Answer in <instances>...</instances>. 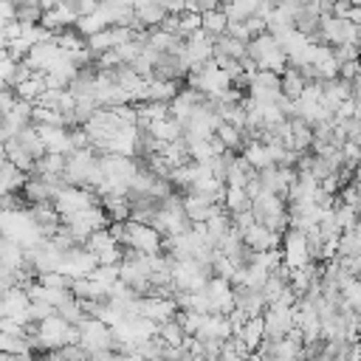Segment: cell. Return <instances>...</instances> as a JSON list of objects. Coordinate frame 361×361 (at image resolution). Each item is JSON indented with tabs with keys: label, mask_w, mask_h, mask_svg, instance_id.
<instances>
[{
	"label": "cell",
	"mask_w": 361,
	"mask_h": 361,
	"mask_svg": "<svg viewBox=\"0 0 361 361\" xmlns=\"http://www.w3.org/2000/svg\"><path fill=\"white\" fill-rule=\"evenodd\" d=\"M226 25H228V20H226L223 8H209V11L200 14V28H203L206 34H212V37L226 34Z\"/></svg>",
	"instance_id": "18"
},
{
	"label": "cell",
	"mask_w": 361,
	"mask_h": 361,
	"mask_svg": "<svg viewBox=\"0 0 361 361\" xmlns=\"http://www.w3.org/2000/svg\"><path fill=\"white\" fill-rule=\"evenodd\" d=\"M93 268H96V257L85 245H71L68 251H62V259H59L56 271H62L73 279V276H87Z\"/></svg>",
	"instance_id": "6"
},
{
	"label": "cell",
	"mask_w": 361,
	"mask_h": 361,
	"mask_svg": "<svg viewBox=\"0 0 361 361\" xmlns=\"http://www.w3.org/2000/svg\"><path fill=\"white\" fill-rule=\"evenodd\" d=\"M279 240H282V234H279V231H274V228H268V226H265V223H259V220H254V223L243 231V243H245L251 251L279 248Z\"/></svg>",
	"instance_id": "9"
},
{
	"label": "cell",
	"mask_w": 361,
	"mask_h": 361,
	"mask_svg": "<svg viewBox=\"0 0 361 361\" xmlns=\"http://www.w3.org/2000/svg\"><path fill=\"white\" fill-rule=\"evenodd\" d=\"M3 147H6V158H8L17 169H23L25 175L34 169V155L20 144V138H17V135H8V138L3 141Z\"/></svg>",
	"instance_id": "12"
},
{
	"label": "cell",
	"mask_w": 361,
	"mask_h": 361,
	"mask_svg": "<svg viewBox=\"0 0 361 361\" xmlns=\"http://www.w3.org/2000/svg\"><path fill=\"white\" fill-rule=\"evenodd\" d=\"M214 135H217V141H220L226 149H231V152H240V149H243V144H245L243 130H240V127H234V124H228V121H220V124L214 127Z\"/></svg>",
	"instance_id": "16"
},
{
	"label": "cell",
	"mask_w": 361,
	"mask_h": 361,
	"mask_svg": "<svg viewBox=\"0 0 361 361\" xmlns=\"http://www.w3.org/2000/svg\"><path fill=\"white\" fill-rule=\"evenodd\" d=\"M99 203L107 214V223L110 220H130V195H104Z\"/></svg>",
	"instance_id": "14"
},
{
	"label": "cell",
	"mask_w": 361,
	"mask_h": 361,
	"mask_svg": "<svg viewBox=\"0 0 361 361\" xmlns=\"http://www.w3.org/2000/svg\"><path fill=\"white\" fill-rule=\"evenodd\" d=\"M220 206L231 214V212H240V209H248L251 206V197L245 192V186H228L223 189V197H220Z\"/></svg>",
	"instance_id": "17"
},
{
	"label": "cell",
	"mask_w": 361,
	"mask_h": 361,
	"mask_svg": "<svg viewBox=\"0 0 361 361\" xmlns=\"http://www.w3.org/2000/svg\"><path fill=\"white\" fill-rule=\"evenodd\" d=\"M37 3H39V8L45 11V8H51V6H54V3H59V0H37Z\"/></svg>",
	"instance_id": "24"
},
{
	"label": "cell",
	"mask_w": 361,
	"mask_h": 361,
	"mask_svg": "<svg viewBox=\"0 0 361 361\" xmlns=\"http://www.w3.org/2000/svg\"><path fill=\"white\" fill-rule=\"evenodd\" d=\"M231 336H237L240 338V344L248 350V355H251V350L262 341V316H248Z\"/></svg>",
	"instance_id": "11"
},
{
	"label": "cell",
	"mask_w": 361,
	"mask_h": 361,
	"mask_svg": "<svg viewBox=\"0 0 361 361\" xmlns=\"http://www.w3.org/2000/svg\"><path fill=\"white\" fill-rule=\"evenodd\" d=\"M39 17H42V8H39V3H37V0H31V3H20V6H14V20H17V23H23V25H31V23H39Z\"/></svg>",
	"instance_id": "20"
},
{
	"label": "cell",
	"mask_w": 361,
	"mask_h": 361,
	"mask_svg": "<svg viewBox=\"0 0 361 361\" xmlns=\"http://www.w3.org/2000/svg\"><path fill=\"white\" fill-rule=\"evenodd\" d=\"M316 39L324 45H338V42H358V23L324 14L319 17V28H316Z\"/></svg>",
	"instance_id": "5"
},
{
	"label": "cell",
	"mask_w": 361,
	"mask_h": 361,
	"mask_svg": "<svg viewBox=\"0 0 361 361\" xmlns=\"http://www.w3.org/2000/svg\"><path fill=\"white\" fill-rule=\"evenodd\" d=\"M251 212L259 223H265L268 228L274 231H285L288 228V203L282 195L276 192H268V189H259L254 197H251Z\"/></svg>",
	"instance_id": "2"
},
{
	"label": "cell",
	"mask_w": 361,
	"mask_h": 361,
	"mask_svg": "<svg viewBox=\"0 0 361 361\" xmlns=\"http://www.w3.org/2000/svg\"><path fill=\"white\" fill-rule=\"evenodd\" d=\"M133 14H135L141 28H152V25H161V20L166 17V8L161 3H155V0H138L133 6Z\"/></svg>",
	"instance_id": "10"
},
{
	"label": "cell",
	"mask_w": 361,
	"mask_h": 361,
	"mask_svg": "<svg viewBox=\"0 0 361 361\" xmlns=\"http://www.w3.org/2000/svg\"><path fill=\"white\" fill-rule=\"evenodd\" d=\"M59 54H62V51H59V45H56V39L51 37V39H39V42H34V45L25 51L23 62H25L31 71H45Z\"/></svg>",
	"instance_id": "7"
},
{
	"label": "cell",
	"mask_w": 361,
	"mask_h": 361,
	"mask_svg": "<svg viewBox=\"0 0 361 361\" xmlns=\"http://www.w3.org/2000/svg\"><path fill=\"white\" fill-rule=\"evenodd\" d=\"M245 56H251L257 68H265V71H274V73H282L288 68V56H285L282 45L268 31H259L245 42Z\"/></svg>",
	"instance_id": "1"
},
{
	"label": "cell",
	"mask_w": 361,
	"mask_h": 361,
	"mask_svg": "<svg viewBox=\"0 0 361 361\" xmlns=\"http://www.w3.org/2000/svg\"><path fill=\"white\" fill-rule=\"evenodd\" d=\"M302 87H305V76H302V71L293 68V65H288V68L279 73V93H282L285 99H299Z\"/></svg>",
	"instance_id": "13"
},
{
	"label": "cell",
	"mask_w": 361,
	"mask_h": 361,
	"mask_svg": "<svg viewBox=\"0 0 361 361\" xmlns=\"http://www.w3.org/2000/svg\"><path fill=\"white\" fill-rule=\"evenodd\" d=\"M8 3H14V6H20V3H31V0H8Z\"/></svg>",
	"instance_id": "25"
},
{
	"label": "cell",
	"mask_w": 361,
	"mask_h": 361,
	"mask_svg": "<svg viewBox=\"0 0 361 361\" xmlns=\"http://www.w3.org/2000/svg\"><path fill=\"white\" fill-rule=\"evenodd\" d=\"M73 6H76L79 14H90V11L99 8V0H73Z\"/></svg>",
	"instance_id": "23"
},
{
	"label": "cell",
	"mask_w": 361,
	"mask_h": 361,
	"mask_svg": "<svg viewBox=\"0 0 361 361\" xmlns=\"http://www.w3.org/2000/svg\"><path fill=\"white\" fill-rule=\"evenodd\" d=\"M45 87H48V85H45V76H42V71H34L28 79L17 82L11 90L17 93V99H25V102H37V96H39Z\"/></svg>",
	"instance_id": "15"
},
{
	"label": "cell",
	"mask_w": 361,
	"mask_h": 361,
	"mask_svg": "<svg viewBox=\"0 0 361 361\" xmlns=\"http://www.w3.org/2000/svg\"><path fill=\"white\" fill-rule=\"evenodd\" d=\"M180 206H183V214L189 217V223H203L220 203L206 195H197V192H180Z\"/></svg>",
	"instance_id": "8"
},
{
	"label": "cell",
	"mask_w": 361,
	"mask_h": 361,
	"mask_svg": "<svg viewBox=\"0 0 361 361\" xmlns=\"http://www.w3.org/2000/svg\"><path fill=\"white\" fill-rule=\"evenodd\" d=\"M161 240L164 237L149 223H138V220H124L121 223V237H118L121 245H130L141 254H155V251H161Z\"/></svg>",
	"instance_id": "3"
},
{
	"label": "cell",
	"mask_w": 361,
	"mask_h": 361,
	"mask_svg": "<svg viewBox=\"0 0 361 361\" xmlns=\"http://www.w3.org/2000/svg\"><path fill=\"white\" fill-rule=\"evenodd\" d=\"M76 330H79V338H76V341L85 347L87 358H90L93 353L113 350V330H110L102 319H96V316H85V319L76 324Z\"/></svg>",
	"instance_id": "4"
},
{
	"label": "cell",
	"mask_w": 361,
	"mask_h": 361,
	"mask_svg": "<svg viewBox=\"0 0 361 361\" xmlns=\"http://www.w3.org/2000/svg\"><path fill=\"white\" fill-rule=\"evenodd\" d=\"M56 313H59L65 322H71V324H79V322L87 316V313L82 310V305H79V299H76L73 293H71V296H68L62 305H56Z\"/></svg>",
	"instance_id": "19"
},
{
	"label": "cell",
	"mask_w": 361,
	"mask_h": 361,
	"mask_svg": "<svg viewBox=\"0 0 361 361\" xmlns=\"http://www.w3.org/2000/svg\"><path fill=\"white\" fill-rule=\"evenodd\" d=\"M330 51H333V59L336 62L358 59V42H338V45H330Z\"/></svg>",
	"instance_id": "21"
},
{
	"label": "cell",
	"mask_w": 361,
	"mask_h": 361,
	"mask_svg": "<svg viewBox=\"0 0 361 361\" xmlns=\"http://www.w3.org/2000/svg\"><path fill=\"white\" fill-rule=\"evenodd\" d=\"M87 276H93V279L102 282V285H110L113 279H118V265H96Z\"/></svg>",
	"instance_id": "22"
}]
</instances>
